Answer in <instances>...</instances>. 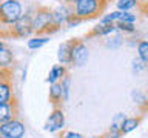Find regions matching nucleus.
<instances>
[{"label": "nucleus", "instance_id": "obj_22", "mask_svg": "<svg viewBox=\"0 0 148 138\" xmlns=\"http://www.w3.org/2000/svg\"><path fill=\"white\" fill-rule=\"evenodd\" d=\"M133 64H134V71H140V69H145V63L142 62V60H134L133 62Z\"/></svg>", "mask_w": 148, "mask_h": 138}, {"label": "nucleus", "instance_id": "obj_7", "mask_svg": "<svg viewBox=\"0 0 148 138\" xmlns=\"http://www.w3.org/2000/svg\"><path fill=\"white\" fill-rule=\"evenodd\" d=\"M63 124H65V114L60 108H56L53 112L49 114L48 120H46V126L45 129L48 132H57L60 129H63Z\"/></svg>", "mask_w": 148, "mask_h": 138}, {"label": "nucleus", "instance_id": "obj_24", "mask_svg": "<svg viewBox=\"0 0 148 138\" xmlns=\"http://www.w3.org/2000/svg\"><path fill=\"white\" fill-rule=\"evenodd\" d=\"M66 3H73V5H76L77 2H80V0H65Z\"/></svg>", "mask_w": 148, "mask_h": 138}, {"label": "nucleus", "instance_id": "obj_14", "mask_svg": "<svg viewBox=\"0 0 148 138\" xmlns=\"http://www.w3.org/2000/svg\"><path fill=\"white\" fill-rule=\"evenodd\" d=\"M12 98V89L9 81H0V104Z\"/></svg>", "mask_w": 148, "mask_h": 138}, {"label": "nucleus", "instance_id": "obj_26", "mask_svg": "<svg viewBox=\"0 0 148 138\" xmlns=\"http://www.w3.org/2000/svg\"><path fill=\"white\" fill-rule=\"evenodd\" d=\"M0 138H5V137H2V135H0Z\"/></svg>", "mask_w": 148, "mask_h": 138}, {"label": "nucleus", "instance_id": "obj_5", "mask_svg": "<svg viewBox=\"0 0 148 138\" xmlns=\"http://www.w3.org/2000/svg\"><path fill=\"white\" fill-rule=\"evenodd\" d=\"M90 51L85 46L83 41H80L79 39H74L73 46H71V55H69V63L74 66H83L88 60Z\"/></svg>", "mask_w": 148, "mask_h": 138}, {"label": "nucleus", "instance_id": "obj_17", "mask_svg": "<svg viewBox=\"0 0 148 138\" xmlns=\"http://www.w3.org/2000/svg\"><path fill=\"white\" fill-rule=\"evenodd\" d=\"M48 41H49L48 35H45V37H32V39L28 40V48L29 49H39L45 43H48Z\"/></svg>", "mask_w": 148, "mask_h": 138}, {"label": "nucleus", "instance_id": "obj_16", "mask_svg": "<svg viewBox=\"0 0 148 138\" xmlns=\"http://www.w3.org/2000/svg\"><path fill=\"white\" fill-rule=\"evenodd\" d=\"M122 35L119 34V31L116 29L114 32H111V34L106 35V41H105V45L108 46V48H117V46L122 45Z\"/></svg>", "mask_w": 148, "mask_h": 138}, {"label": "nucleus", "instance_id": "obj_13", "mask_svg": "<svg viewBox=\"0 0 148 138\" xmlns=\"http://www.w3.org/2000/svg\"><path fill=\"white\" fill-rule=\"evenodd\" d=\"M49 98L54 104H59L60 101L63 100V92H62V86L60 83H53L51 85V89H49Z\"/></svg>", "mask_w": 148, "mask_h": 138}, {"label": "nucleus", "instance_id": "obj_21", "mask_svg": "<svg viewBox=\"0 0 148 138\" xmlns=\"http://www.w3.org/2000/svg\"><path fill=\"white\" fill-rule=\"evenodd\" d=\"M120 137V132L119 131H114V129H110L106 133H103L100 138H119Z\"/></svg>", "mask_w": 148, "mask_h": 138}, {"label": "nucleus", "instance_id": "obj_15", "mask_svg": "<svg viewBox=\"0 0 148 138\" xmlns=\"http://www.w3.org/2000/svg\"><path fill=\"white\" fill-rule=\"evenodd\" d=\"M12 64V52L9 49L2 48L0 49V68L2 69H9Z\"/></svg>", "mask_w": 148, "mask_h": 138}, {"label": "nucleus", "instance_id": "obj_12", "mask_svg": "<svg viewBox=\"0 0 148 138\" xmlns=\"http://www.w3.org/2000/svg\"><path fill=\"white\" fill-rule=\"evenodd\" d=\"M140 121H142V117H133V118H125L123 120V123L120 124V133H128V132H131V131H134L139 124H140Z\"/></svg>", "mask_w": 148, "mask_h": 138}, {"label": "nucleus", "instance_id": "obj_20", "mask_svg": "<svg viewBox=\"0 0 148 138\" xmlns=\"http://www.w3.org/2000/svg\"><path fill=\"white\" fill-rule=\"evenodd\" d=\"M11 69H2L0 68V81H9Z\"/></svg>", "mask_w": 148, "mask_h": 138}, {"label": "nucleus", "instance_id": "obj_19", "mask_svg": "<svg viewBox=\"0 0 148 138\" xmlns=\"http://www.w3.org/2000/svg\"><path fill=\"white\" fill-rule=\"evenodd\" d=\"M139 0H119L117 2V9L119 11H130V9H133L134 6L137 5Z\"/></svg>", "mask_w": 148, "mask_h": 138}, {"label": "nucleus", "instance_id": "obj_23", "mask_svg": "<svg viewBox=\"0 0 148 138\" xmlns=\"http://www.w3.org/2000/svg\"><path fill=\"white\" fill-rule=\"evenodd\" d=\"M62 138H83V135H80L77 132H66Z\"/></svg>", "mask_w": 148, "mask_h": 138}, {"label": "nucleus", "instance_id": "obj_4", "mask_svg": "<svg viewBox=\"0 0 148 138\" xmlns=\"http://www.w3.org/2000/svg\"><path fill=\"white\" fill-rule=\"evenodd\" d=\"M0 135L5 138H23L25 135V124L20 120H9L0 124Z\"/></svg>", "mask_w": 148, "mask_h": 138}, {"label": "nucleus", "instance_id": "obj_11", "mask_svg": "<svg viewBox=\"0 0 148 138\" xmlns=\"http://www.w3.org/2000/svg\"><path fill=\"white\" fill-rule=\"evenodd\" d=\"M65 75H66V69H65V66H62V64H56V66L51 68L49 75H48V78H46V81L53 85V83H57L60 78H63Z\"/></svg>", "mask_w": 148, "mask_h": 138}, {"label": "nucleus", "instance_id": "obj_2", "mask_svg": "<svg viewBox=\"0 0 148 138\" xmlns=\"http://www.w3.org/2000/svg\"><path fill=\"white\" fill-rule=\"evenodd\" d=\"M106 6V0H80L74 6V14L80 20H88V18L97 17Z\"/></svg>", "mask_w": 148, "mask_h": 138}, {"label": "nucleus", "instance_id": "obj_9", "mask_svg": "<svg viewBox=\"0 0 148 138\" xmlns=\"http://www.w3.org/2000/svg\"><path fill=\"white\" fill-rule=\"evenodd\" d=\"M69 14H71V11H69L68 5H65V3L59 5L57 8H54L53 11H51V17H53V23H54L56 26H59V28H60V25H62V23H65V22H66V18L69 17Z\"/></svg>", "mask_w": 148, "mask_h": 138}, {"label": "nucleus", "instance_id": "obj_18", "mask_svg": "<svg viewBox=\"0 0 148 138\" xmlns=\"http://www.w3.org/2000/svg\"><path fill=\"white\" fill-rule=\"evenodd\" d=\"M137 51H139V58H140L143 63H147L148 62V41L142 40L137 46Z\"/></svg>", "mask_w": 148, "mask_h": 138}, {"label": "nucleus", "instance_id": "obj_6", "mask_svg": "<svg viewBox=\"0 0 148 138\" xmlns=\"http://www.w3.org/2000/svg\"><path fill=\"white\" fill-rule=\"evenodd\" d=\"M11 32H9V37H18V39H22V37H28L32 32V28H31V16H22L18 20L11 25Z\"/></svg>", "mask_w": 148, "mask_h": 138}, {"label": "nucleus", "instance_id": "obj_25", "mask_svg": "<svg viewBox=\"0 0 148 138\" xmlns=\"http://www.w3.org/2000/svg\"><path fill=\"white\" fill-rule=\"evenodd\" d=\"M2 48H3V41L0 40V49H2Z\"/></svg>", "mask_w": 148, "mask_h": 138}, {"label": "nucleus", "instance_id": "obj_1", "mask_svg": "<svg viewBox=\"0 0 148 138\" xmlns=\"http://www.w3.org/2000/svg\"><path fill=\"white\" fill-rule=\"evenodd\" d=\"M31 28L32 32L37 34H45L48 35L51 32L59 31V26L53 23V17H51V9L46 6H40L36 9L34 16H31Z\"/></svg>", "mask_w": 148, "mask_h": 138}, {"label": "nucleus", "instance_id": "obj_10", "mask_svg": "<svg viewBox=\"0 0 148 138\" xmlns=\"http://www.w3.org/2000/svg\"><path fill=\"white\" fill-rule=\"evenodd\" d=\"M73 41L74 39L65 41V43H62L59 46V54H57V58L59 62L62 63V66H65V64H69V55H71V46H73Z\"/></svg>", "mask_w": 148, "mask_h": 138}, {"label": "nucleus", "instance_id": "obj_8", "mask_svg": "<svg viewBox=\"0 0 148 138\" xmlns=\"http://www.w3.org/2000/svg\"><path fill=\"white\" fill-rule=\"evenodd\" d=\"M16 112H17V103L14 98H11L6 103H2L0 104V124L12 120L16 117Z\"/></svg>", "mask_w": 148, "mask_h": 138}, {"label": "nucleus", "instance_id": "obj_3", "mask_svg": "<svg viewBox=\"0 0 148 138\" xmlns=\"http://www.w3.org/2000/svg\"><path fill=\"white\" fill-rule=\"evenodd\" d=\"M22 3L18 0H3L0 2V23L14 25L22 17Z\"/></svg>", "mask_w": 148, "mask_h": 138}]
</instances>
